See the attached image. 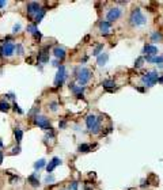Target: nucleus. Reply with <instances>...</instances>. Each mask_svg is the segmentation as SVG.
I'll use <instances>...</instances> for the list:
<instances>
[{
	"label": "nucleus",
	"mask_w": 163,
	"mask_h": 190,
	"mask_svg": "<svg viewBox=\"0 0 163 190\" xmlns=\"http://www.w3.org/2000/svg\"><path fill=\"white\" fill-rule=\"evenodd\" d=\"M1 147H3V143H1V141H0V148H1Z\"/></svg>",
	"instance_id": "c03bdc74"
},
{
	"label": "nucleus",
	"mask_w": 163,
	"mask_h": 190,
	"mask_svg": "<svg viewBox=\"0 0 163 190\" xmlns=\"http://www.w3.org/2000/svg\"><path fill=\"white\" fill-rule=\"evenodd\" d=\"M98 121H99V118H98L97 115H94V114H90V115H87L86 125H87V128H89V130H92V128H94V126L98 124Z\"/></svg>",
	"instance_id": "9d476101"
},
{
	"label": "nucleus",
	"mask_w": 163,
	"mask_h": 190,
	"mask_svg": "<svg viewBox=\"0 0 163 190\" xmlns=\"http://www.w3.org/2000/svg\"><path fill=\"white\" fill-rule=\"evenodd\" d=\"M52 182H54V177L52 175H49V174H48L46 175V178H45V183H52Z\"/></svg>",
	"instance_id": "c85d7f7f"
},
{
	"label": "nucleus",
	"mask_w": 163,
	"mask_h": 190,
	"mask_svg": "<svg viewBox=\"0 0 163 190\" xmlns=\"http://www.w3.org/2000/svg\"><path fill=\"white\" fill-rule=\"evenodd\" d=\"M26 10H27V14L29 15H34V16H36V15L42 10V7L39 6V3H37V1H30V3H27Z\"/></svg>",
	"instance_id": "0eeeda50"
},
{
	"label": "nucleus",
	"mask_w": 163,
	"mask_h": 190,
	"mask_svg": "<svg viewBox=\"0 0 163 190\" xmlns=\"http://www.w3.org/2000/svg\"><path fill=\"white\" fill-rule=\"evenodd\" d=\"M6 97L8 98V99H14V98H15V97H14V94H8V95H6Z\"/></svg>",
	"instance_id": "4c0bfd02"
},
{
	"label": "nucleus",
	"mask_w": 163,
	"mask_h": 190,
	"mask_svg": "<svg viewBox=\"0 0 163 190\" xmlns=\"http://www.w3.org/2000/svg\"><path fill=\"white\" fill-rule=\"evenodd\" d=\"M37 111H39V109H38V107H34L31 111H30V115H33V114H36Z\"/></svg>",
	"instance_id": "f704fd0d"
},
{
	"label": "nucleus",
	"mask_w": 163,
	"mask_h": 190,
	"mask_svg": "<svg viewBox=\"0 0 163 190\" xmlns=\"http://www.w3.org/2000/svg\"><path fill=\"white\" fill-rule=\"evenodd\" d=\"M15 139H16V143H21L22 141V137H23V132H22V129H19V128H16L15 129Z\"/></svg>",
	"instance_id": "4be33fe9"
},
{
	"label": "nucleus",
	"mask_w": 163,
	"mask_h": 190,
	"mask_svg": "<svg viewBox=\"0 0 163 190\" xmlns=\"http://www.w3.org/2000/svg\"><path fill=\"white\" fill-rule=\"evenodd\" d=\"M15 48H16V45L12 44V41L11 42H6V44L1 46V49H0L1 56H6V57L12 56V54H14V52H15Z\"/></svg>",
	"instance_id": "39448f33"
},
{
	"label": "nucleus",
	"mask_w": 163,
	"mask_h": 190,
	"mask_svg": "<svg viewBox=\"0 0 163 190\" xmlns=\"http://www.w3.org/2000/svg\"><path fill=\"white\" fill-rule=\"evenodd\" d=\"M65 77H67V71H65L64 65H60L59 69H57L56 77H54V86L56 87H61V84L64 83Z\"/></svg>",
	"instance_id": "20e7f679"
},
{
	"label": "nucleus",
	"mask_w": 163,
	"mask_h": 190,
	"mask_svg": "<svg viewBox=\"0 0 163 190\" xmlns=\"http://www.w3.org/2000/svg\"><path fill=\"white\" fill-rule=\"evenodd\" d=\"M102 49H103V44H99L98 46H95V49H94V52H92V54L98 57V56L101 54V50H102Z\"/></svg>",
	"instance_id": "bb28decb"
},
{
	"label": "nucleus",
	"mask_w": 163,
	"mask_h": 190,
	"mask_svg": "<svg viewBox=\"0 0 163 190\" xmlns=\"http://www.w3.org/2000/svg\"><path fill=\"white\" fill-rule=\"evenodd\" d=\"M129 23L135 27H140V26L147 23V18H145V15L143 14L140 8H135L133 11H132V14H130Z\"/></svg>",
	"instance_id": "f257e3e1"
},
{
	"label": "nucleus",
	"mask_w": 163,
	"mask_h": 190,
	"mask_svg": "<svg viewBox=\"0 0 163 190\" xmlns=\"http://www.w3.org/2000/svg\"><path fill=\"white\" fill-rule=\"evenodd\" d=\"M27 181H29V183L33 187H38L39 186V181H38V174L37 173H34V174H31V175L27 178Z\"/></svg>",
	"instance_id": "f3484780"
},
{
	"label": "nucleus",
	"mask_w": 163,
	"mask_h": 190,
	"mask_svg": "<svg viewBox=\"0 0 163 190\" xmlns=\"http://www.w3.org/2000/svg\"><path fill=\"white\" fill-rule=\"evenodd\" d=\"M53 65H54V67H59V61H57V60H54V61H53Z\"/></svg>",
	"instance_id": "a19ab883"
},
{
	"label": "nucleus",
	"mask_w": 163,
	"mask_h": 190,
	"mask_svg": "<svg viewBox=\"0 0 163 190\" xmlns=\"http://www.w3.org/2000/svg\"><path fill=\"white\" fill-rule=\"evenodd\" d=\"M75 73H76L75 76H76L77 82H79V84L82 86V87H83L84 84H87V83L90 82V79H91V71H90L89 68L80 67L75 71Z\"/></svg>",
	"instance_id": "f03ea898"
},
{
	"label": "nucleus",
	"mask_w": 163,
	"mask_h": 190,
	"mask_svg": "<svg viewBox=\"0 0 163 190\" xmlns=\"http://www.w3.org/2000/svg\"><path fill=\"white\" fill-rule=\"evenodd\" d=\"M38 61L44 63V64L49 61V46L42 48V50L39 52V54H38Z\"/></svg>",
	"instance_id": "9b49d317"
},
{
	"label": "nucleus",
	"mask_w": 163,
	"mask_h": 190,
	"mask_svg": "<svg viewBox=\"0 0 163 190\" xmlns=\"http://www.w3.org/2000/svg\"><path fill=\"white\" fill-rule=\"evenodd\" d=\"M15 50H16V54H19V56H22L23 54V46L22 45H16V48H15Z\"/></svg>",
	"instance_id": "cd10ccee"
},
{
	"label": "nucleus",
	"mask_w": 163,
	"mask_h": 190,
	"mask_svg": "<svg viewBox=\"0 0 163 190\" xmlns=\"http://www.w3.org/2000/svg\"><path fill=\"white\" fill-rule=\"evenodd\" d=\"M53 54H54V57H56L57 60H64L65 59V50L63 49V48H60V46H56L53 49Z\"/></svg>",
	"instance_id": "2eb2a0df"
},
{
	"label": "nucleus",
	"mask_w": 163,
	"mask_h": 190,
	"mask_svg": "<svg viewBox=\"0 0 163 190\" xmlns=\"http://www.w3.org/2000/svg\"><path fill=\"white\" fill-rule=\"evenodd\" d=\"M137 90H139L140 92H144V88H143V87H139V88H137Z\"/></svg>",
	"instance_id": "79ce46f5"
},
{
	"label": "nucleus",
	"mask_w": 163,
	"mask_h": 190,
	"mask_svg": "<svg viewBox=\"0 0 163 190\" xmlns=\"http://www.w3.org/2000/svg\"><path fill=\"white\" fill-rule=\"evenodd\" d=\"M14 109H15L16 111H18L19 114H23V110H22V109H19V106L16 105V103H14Z\"/></svg>",
	"instance_id": "473e14b6"
},
{
	"label": "nucleus",
	"mask_w": 163,
	"mask_h": 190,
	"mask_svg": "<svg viewBox=\"0 0 163 190\" xmlns=\"http://www.w3.org/2000/svg\"><path fill=\"white\" fill-rule=\"evenodd\" d=\"M19 30H21V25L18 23V25H15V26H14V29H12V33L15 34V33H18Z\"/></svg>",
	"instance_id": "2f4dec72"
},
{
	"label": "nucleus",
	"mask_w": 163,
	"mask_h": 190,
	"mask_svg": "<svg viewBox=\"0 0 163 190\" xmlns=\"http://www.w3.org/2000/svg\"><path fill=\"white\" fill-rule=\"evenodd\" d=\"M84 190H92V189H91V187H90V186H89V185H87V186H86V187H84Z\"/></svg>",
	"instance_id": "37998d69"
},
{
	"label": "nucleus",
	"mask_w": 163,
	"mask_h": 190,
	"mask_svg": "<svg viewBox=\"0 0 163 190\" xmlns=\"http://www.w3.org/2000/svg\"><path fill=\"white\" fill-rule=\"evenodd\" d=\"M99 29H101L102 34L106 35V34H109L110 29H112V23H110V22H107V21H102L101 23H99Z\"/></svg>",
	"instance_id": "4468645a"
},
{
	"label": "nucleus",
	"mask_w": 163,
	"mask_h": 190,
	"mask_svg": "<svg viewBox=\"0 0 163 190\" xmlns=\"http://www.w3.org/2000/svg\"><path fill=\"white\" fill-rule=\"evenodd\" d=\"M59 125H60V129H64V128H65V125H67V122H65V121H61V122H60Z\"/></svg>",
	"instance_id": "c9c22d12"
},
{
	"label": "nucleus",
	"mask_w": 163,
	"mask_h": 190,
	"mask_svg": "<svg viewBox=\"0 0 163 190\" xmlns=\"http://www.w3.org/2000/svg\"><path fill=\"white\" fill-rule=\"evenodd\" d=\"M158 83H159V84H163V75L159 76V80H158Z\"/></svg>",
	"instance_id": "e433bc0d"
},
{
	"label": "nucleus",
	"mask_w": 163,
	"mask_h": 190,
	"mask_svg": "<svg viewBox=\"0 0 163 190\" xmlns=\"http://www.w3.org/2000/svg\"><path fill=\"white\" fill-rule=\"evenodd\" d=\"M68 189L69 190H76L77 189V182H72V183L68 186Z\"/></svg>",
	"instance_id": "c756f323"
},
{
	"label": "nucleus",
	"mask_w": 163,
	"mask_h": 190,
	"mask_svg": "<svg viewBox=\"0 0 163 190\" xmlns=\"http://www.w3.org/2000/svg\"><path fill=\"white\" fill-rule=\"evenodd\" d=\"M60 164H61V159H60V158H53L49 163L46 164V171H48V173H52V171H53L57 166H60Z\"/></svg>",
	"instance_id": "f8f14e48"
},
{
	"label": "nucleus",
	"mask_w": 163,
	"mask_h": 190,
	"mask_svg": "<svg viewBox=\"0 0 163 190\" xmlns=\"http://www.w3.org/2000/svg\"><path fill=\"white\" fill-rule=\"evenodd\" d=\"M19 152H21V148H19V147H15L14 149H12V155H15V153H19Z\"/></svg>",
	"instance_id": "72a5a7b5"
},
{
	"label": "nucleus",
	"mask_w": 163,
	"mask_h": 190,
	"mask_svg": "<svg viewBox=\"0 0 163 190\" xmlns=\"http://www.w3.org/2000/svg\"><path fill=\"white\" fill-rule=\"evenodd\" d=\"M159 80V73L156 71H150V72L144 73L141 76V82L145 87H152L154 84H156Z\"/></svg>",
	"instance_id": "7ed1b4c3"
},
{
	"label": "nucleus",
	"mask_w": 163,
	"mask_h": 190,
	"mask_svg": "<svg viewBox=\"0 0 163 190\" xmlns=\"http://www.w3.org/2000/svg\"><path fill=\"white\" fill-rule=\"evenodd\" d=\"M44 15H45V8H42L41 11L38 12V14L34 16V21H36V23H39V22L42 21V18H44Z\"/></svg>",
	"instance_id": "5701e85b"
},
{
	"label": "nucleus",
	"mask_w": 163,
	"mask_h": 190,
	"mask_svg": "<svg viewBox=\"0 0 163 190\" xmlns=\"http://www.w3.org/2000/svg\"><path fill=\"white\" fill-rule=\"evenodd\" d=\"M69 90L76 95L77 98H82L83 97V91H84V87L82 86H75V84H69Z\"/></svg>",
	"instance_id": "ddd939ff"
},
{
	"label": "nucleus",
	"mask_w": 163,
	"mask_h": 190,
	"mask_svg": "<svg viewBox=\"0 0 163 190\" xmlns=\"http://www.w3.org/2000/svg\"><path fill=\"white\" fill-rule=\"evenodd\" d=\"M1 162H3V152L0 151V164H1Z\"/></svg>",
	"instance_id": "58836bf2"
},
{
	"label": "nucleus",
	"mask_w": 163,
	"mask_h": 190,
	"mask_svg": "<svg viewBox=\"0 0 163 190\" xmlns=\"http://www.w3.org/2000/svg\"><path fill=\"white\" fill-rule=\"evenodd\" d=\"M143 53H145V56H156L158 54V48L155 45L145 44L143 48Z\"/></svg>",
	"instance_id": "1a4fd4ad"
},
{
	"label": "nucleus",
	"mask_w": 163,
	"mask_h": 190,
	"mask_svg": "<svg viewBox=\"0 0 163 190\" xmlns=\"http://www.w3.org/2000/svg\"><path fill=\"white\" fill-rule=\"evenodd\" d=\"M36 125H38L41 129H51V122L44 115H36Z\"/></svg>",
	"instance_id": "6e6552de"
},
{
	"label": "nucleus",
	"mask_w": 163,
	"mask_h": 190,
	"mask_svg": "<svg viewBox=\"0 0 163 190\" xmlns=\"http://www.w3.org/2000/svg\"><path fill=\"white\" fill-rule=\"evenodd\" d=\"M107 60H109V54L107 53H102V54L98 56V59H97V64L98 65H105L107 63Z\"/></svg>",
	"instance_id": "a211bd4d"
},
{
	"label": "nucleus",
	"mask_w": 163,
	"mask_h": 190,
	"mask_svg": "<svg viewBox=\"0 0 163 190\" xmlns=\"http://www.w3.org/2000/svg\"><path fill=\"white\" fill-rule=\"evenodd\" d=\"M144 57H141V56H140V57H137V60L136 61H135V68H141L143 65H144Z\"/></svg>",
	"instance_id": "393cba45"
},
{
	"label": "nucleus",
	"mask_w": 163,
	"mask_h": 190,
	"mask_svg": "<svg viewBox=\"0 0 163 190\" xmlns=\"http://www.w3.org/2000/svg\"><path fill=\"white\" fill-rule=\"evenodd\" d=\"M151 39H152V42H159V41H162V39H163L162 33H159V31H154V33L151 34Z\"/></svg>",
	"instance_id": "aec40b11"
},
{
	"label": "nucleus",
	"mask_w": 163,
	"mask_h": 190,
	"mask_svg": "<svg viewBox=\"0 0 163 190\" xmlns=\"http://www.w3.org/2000/svg\"><path fill=\"white\" fill-rule=\"evenodd\" d=\"M49 107H51L52 111H56L57 110V102H52L51 105H49Z\"/></svg>",
	"instance_id": "7c9ffc66"
},
{
	"label": "nucleus",
	"mask_w": 163,
	"mask_h": 190,
	"mask_svg": "<svg viewBox=\"0 0 163 190\" xmlns=\"http://www.w3.org/2000/svg\"><path fill=\"white\" fill-rule=\"evenodd\" d=\"M27 31H29L30 34H33L36 38L41 37V34H39V31H38V29H37L36 25H29V26H27Z\"/></svg>",
	"instance_id": "6ab92c4d"
},
{
	"label": "nucleus",
	"mask_w": 163,
	"mask_h": 190,
	"mask_svg": "<svg viewBox=\"0 0 163 190\" xmlns=\"http://www.w3.org/2000/svg\"><path fill=\"white\" fill-rule=\"evenodd\" d=\"M45 166H46V162H45L44 159H39L38 162L34 163V168H36V170H41L42 167H45Z\"/></svg>",
	"instance_id": "b1692460"
},
{
	"label": "nucleus",
	"mask_w": 163,
	"mask_h": 190,
	"mask_svg": "<svg viewBox=\"0 0 163 190\" xmlns=\"http://www.w3.org/2000/svg\"><path fill=\"white\" fill-rule=\"evenodd\" d=\"M121 14H122V11H121V8H117V7H114V8H110L109 11H107V14H106V18H107V22H114V21H117L120 16H121Z\"/></svg>",
	"instance_id": "423d86ee"
},
{
	"label": "nucleus",
	"mask_w": 163,
	"mask_h": 190,
	"mask_svg": "<svg viewBox=\"0 0 163 190\" xmlns=\"http://www.w3.org/2000/svg\"><path fill=\"white\" fill-rule=\"evenodd\" d=\"M102 86H103V87L106 88V90L109 91V92H113V91L116 90V87H114V86H116V83L113 82L112 79H106V80H103V82H102Z\"/></svg>",
	"instance_id": "dca6fc26"
},
{
	"label": "nucleus",
	"mask_w": 163,
	"mask_h": 190,
	"mask_svg": "<svg viewBox=\"0 0 163 190\" xmlns=\"http://www.w3.org/2000/svg\"><path fill=\"white\" fill-rule=\"evenodd\" d=\"M10 110V103L8 102H0V111H3V113H6V111Z\"/></svg>",
	"instance_id": "a878e982"
},
{
	"label": "nucleus",
	"mask_w": 163,
	"mask_h": 190,
	"mask_svg": "<svg viewBox=\"0 0 163 190\" xmlns=\"http://www.w3.org/2000/svg\"><path fill=\"white\" fill-rule=\"evenodd\" d=\"M77 151L82 152V153H87V152L91 151V145H90V144H80Z\"/></svg>",
	"instance_id": "412c9836"
},
{
	"label": "nucleus",
	"mask_w": 163,
	"mask_h": 190,
	"mask_svg": "<svg viewBox=\"0 0 163 190\" xmlns=\"http://www.w3.org/2000/svg\"><path fill=\"white\" fill-rule=\"evenodd\" d=\"M7 4V1H0V8H1V7H4Z\"/></svg>",
	"instance_id": "ea45409f"
}]
</instances>
